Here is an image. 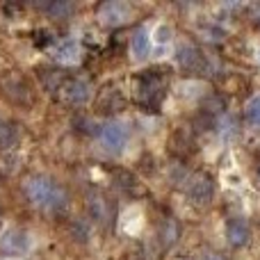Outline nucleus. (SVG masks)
<instances>
[{
  "label": "nucleus",
  "mask_w": 260,
  "mask_h": 260,
  "mask_svg": "<svg viewBox=\"0 0 260 260\" xmlns=\"http://www.w3.org/2000/svg\"><path fill=\"white\" fill-rule=\"evenodd\" d=\"M185 192H187L189 201L194 206H208L215 197V183L208 174H197V176H189L187 185H185Z\"/></svg>",
  "instance_id": "nucleus-6"
},
{
  "label": "nucleus",
  "mask_w": 260,
  "mask_h": 260,
  "mask_svg": "<svg viewBox=\"0 0 260 260\" xmlns=\"http://www.w3.org/2000/svg\"><path fill=\"white\" fill-rule=\"evenodd\" d=\"M73 5L69 3V0H53V3L44 5V12L48 14L50 18H55V21H62V18H69L73 14Z\"/></svg>",
  "instance_id": "nucleus-15"
},
{
  "label": "nucleus",
  "mask_w": 260,
  "mask_h": 260,
  "mask_svg": "<svg viewBox=\"0 0 260 260\" xmlns=\"http://www.w3.org/2000/svg\"><path fill=\"white\" fill-rule=\"evenodd\" d=\"M30 247L27 233L21 229H9L7 233L0 238V253L3 256H23Z\"/></svg>",
  "instance_id": "nucleus-8"
},
{
  "label": "nucleus",
  "mask_w": 260,
  "mask_h": 260,
  "mask_svg": "<svg viewBox=\"0 0 260 260\" xmlns=\"http://www.w3.org/2000/svg\"><path fill=\"white\" fill-rule=\"evenodd\" d=\"M251 240V226L244 219H231L226 224V242L233 249H240Z\"/></svg>",
  "instance_id": "nucleus-10"
},
{
  "label": "nucleus",
  "mask_w": 260,
  "mask_h": 260,
  "mask_svg": "<svg viewBox=\"0 0 260 260\" xmlns=\"http://www.w3.org/2000/svg\"><path fill=\"white\" fill-rule=\"evenodd\" d=\"M244 119H247L249 126H260V96H253L251 101L244 108Z\"/></svg>",
  "instance_id": "nucleus-16"
},
{
  "label": "nucleus",
  "mask_w": 260,
  "mask_h": 260,
  "mask_svg": "<svg viewBox=\"0 0 260 260\" xmlns=\"http://www.w3.org/2000/svg\"><path fill=\"white\" fill-rule=\"evenodd\" d=\"M0 226H3V210H0Z\"/></svg>",
  "instance_id": "nucleus-20"
},
{
  "label": "nucleus",
  "mask_w": 260,
  "mask_h": 260,
  "mask_svg": "<svg viewBox=\"0 0 260 260\" xmlns=\"http://www.w3.org/2000/svg\"><path fill=\"white\" fill-rule=\"evenodd\" d=\"M96 105H99L103 112H119V110L123 108V99H121V94H119V89L108 87V89H103L99 94Z\"/></svg>",
  "instance_id": "nucleus-14"
},
{
  "label": "nucleus",
  "mask_w": 260,
  "mask_h": 260,
  "mask_svg": "<svg viewBox=\"0 0 260 260\" xmlns=\"http://www.w3.org/2000/svg\"><path fill=\"white\" fill-rule=\"evenodd\" d=\"M23 194L27 197V201L35 208L44 212H64L69 206V192L57 183V180L48 178L44 174H32L27 178H23Z\"/></svg>",
  "instance_id": "nucleus-1"
},
{
  "label": "nucleus",
  "mask_w": 260,
  "mask_h": 260,
  "mask_svg": "<svg viewBox=\"0 0 260 260\" xmlns=\"http://www.w3.org/2000/svg\"><path fill=\"white\" fill-rule=\"evenodd\" d=\"M203 260H224V256H219V253H206Z\"/></svg>",
  "instance_id": "nucleus-19"
},
{
  "label": "nucleus",
  "mask_w": 260,
  "mask_h": 260,
  "mask_svg": "<svg viewBox=\"0 0 260 260\" xmlns=\"http://www.w3.org/2000/svg\"><path fill=\"white\" fill-rule=\"evenodd\" d=\"M96 16L108 27H121V25H126L130 21V16H133V7H130L128 3H123V0H110V3L99 5Z\"/></svg>",
  "instance_id": "nucleus-5"
},
{
  "label": "nucleus",
  "mask_w": 260,
  "mask_h": 260,
  "mask_svg": "<svg viewBox=\"0 0 260 260\" xmlns=\"http://www.w3.org/2000/svg\"><path fill=\"white\" fill-rule=\"evenodd\" d=\"M130 53H133L135 59H144L151 53V37H148V32L144 27H137L133 32V37H130Z\"/></svg>",
  "instance_id": "nucleus-13"
},
{
  "label": "nucleus",
  "mask_w": 260,
  "mask_h": 260,
  "mask_svg": "<svg viewBox=\"0 0 260 260\" xmlns=\"http://www.w3.org/2000/svg\"><path fill=\"white\" fill-rule=\"evenodd\" d=\"M167 91V78L157 71H144L137 78V101L142 108L157 110L165 99Z\"/></svg>",
  "instance_id": "nucleus-2"
},
{
  "label": "nucleus",
  "mask_w": 260,
  "mask_h": 260,
  "mask_svg": "<svg viewBox=\"0 0 260 260\" xmlns=\"http://www.w3.org/2000/svg\"><path fill=\"white\" fill-rule=\"evenodd\" d=\"M87 212L99 226H110L117 217V206L114 201L101 189H89L87 192Z\"/></svg>",
  "instance_id": "nucleus-3"
},
{
  "label": "nucleus",
  "mask_w": 260,
  "mask_h": 260,
  "mask_svg": "<svg viewBox=\"0 0 260 260\" xmlns=\"http://www.w3.org/2000/svg\"><path fill=\"white\" fill-rule=\"evenodd\" d=\"M99 137L103 142V146L112 153H121L123 146L128 142V130L123 123H117V121H110V123H103L99 130Z\"/></svg>",
  "instance_id": "nucleus-7"
},
{
  "label": "nucleus",
  "mask_w": 260,
  "mask_h": 260,
  "mask_svg": "<svg viewBox=\"0 0 260 260\" xmlns=\"http://www.w3.org/2000/svg\"><path fill=\"white\" fill-rule=\"evenodd\" d=\"M178 260H189V258H178Z\"/></svg>",
  "instance_id": "nucleus-22"
},
{
  "label": "nucleus",
  "mask_w": 260,
  "mask_h": 260,
  "mask_svg": "<svg viewBox=\"0 0 260 260\" xmlns=\"http://www.w3.org/2000/svg\"><path fill=\"white\" fill-rule=\"evenodd\" d=\"M157 240H160L162 249H171L180 240V224L174 217H165L157 226Z\"/></svg>",
  "instance_id": "nucleus-11"
},
{
  "label": "nucleus",
  "mask_w": 260,
  "mask_h": 260,
  "mask_svg": "<svg viewBox=\"0 0 260 260\" xmlns=\"http://www.w3.org/2000/svg\"><path fill=\"white\" fill-rule=\"evenodd\" d=\"M55 59H57L59 64H67V67H71V64H78L82 59V48L78 41H62V44L57 46V50H55Z\"/></svg>",
  "instance_id": "nucleus-12"
},
{
  "label": "nucleus",
  "mask_w": 260,
  "mask_h": 260,
  "mask_svg": "<svg viewBox=\"0 0 260 260\" xmlns=\"http://www.w3.org/2000/svg\"><path fill=\"white\" fill-rule=\"evenodd\" d=\"M176 62L185 71H201L203 69V53L194 44H180L176 50Z\"/></svg>",
  "instance_id": "nucleus-9"
},
{
  "label": "nucleus",
  "mask_w": 260,
  "mask_h": 260,
  "mask_svg": "<svg viewBox=\"0 0 260 260\" xmlns=\"http://www.w3.org/2000/svg\"><path fill=\"white\" fill-rule=\"evenodd\" d=\"M57 96L67 105H71V108H82L91 99V85H89V80L78 78V76L64 78L57 87Z\"/></svg>",
  "instance_id": "nucleus-4"
},
{
  "label": "nucleus",
  "mask_w": 260,
  "mask_h": 260,
  "mask_svg": "<svg viewBox=\"0 0 260 260\" xmlns=\"http://www.w3.org/2000/svg\"><path fill=\"white\" fill-rule=\"evenodd\" d=\"M16 142V130L9 126L7 121H0V148H7Z\"/></svg>",
  "instance_id": "nucleus-17"
},
{
  "label": "nucleus",
  "mask_w": 260,
  "mask_h": 260,
  "mask_svg": "<svg viewBox=\"0 0 260 260\" xmlns=\"http://www.w3.org/2000/svg\"><path fill=\"white\" fill-rule=\"evenodd\" d=\"M155 35H157V44H160V41H162V44H167V41H169L171 30H169V27H167V25H162V27H157V32H155Z\"/></svg>",
  "instance_id": "nucleus-18"
},
{
  "label": "nucleus",
  "mask_w": 260,
  "mask_h": 260,
  "mask_svg": "<svg viewBox=\"0 0 260 260\" xmlns=\"http://www.w3.org/2000/svg\"><path fill=\"white\" fill-rule=\"evenodd\" d=\"M258 180H260V169H258Z\"/></svg>",
  "instance_id": "nucleus-23"
},
{
  "label": "nucleus",
  "mask_w": 260,
  "mask_h": 260,
  "mask_svg": "<svg viewBox=\"0 0 260 260\" xmlns=\"http://www.w3.org/2000/svg\"><path fill=\"white\" fill-rule=\"evenodd\" d=\"M258 64H260V50H258Z\"/></svg>",
  "instance_id": "nucleus-21"
}]
</instances>
